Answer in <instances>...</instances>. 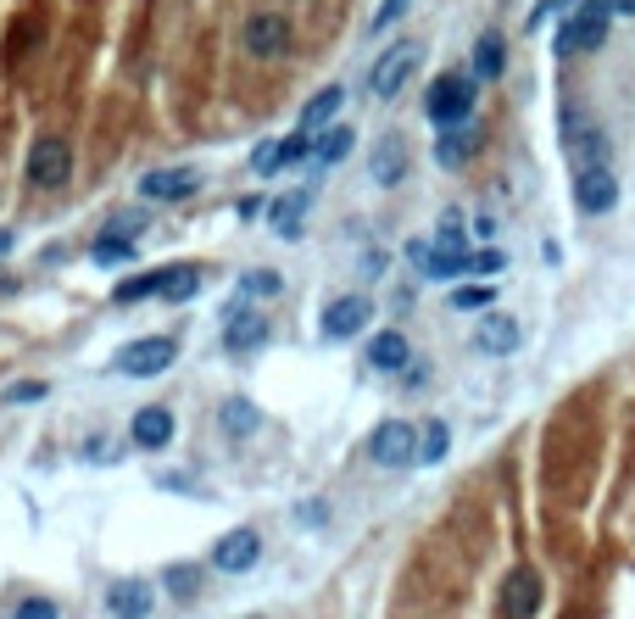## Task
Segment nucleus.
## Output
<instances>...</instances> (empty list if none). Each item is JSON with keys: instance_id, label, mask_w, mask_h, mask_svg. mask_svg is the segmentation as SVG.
<instances>
[{"instance_id": "nucleus-1", "label": "nucleus", "mask_w": 635, "mask_h": 619, "mask_svg": "<svg viewBox=\"0 0 635 619\" xmlns=\"http://www.w3.org/2000/svg\"><path fill=\"white\" fill-rule=\"evenodd\" d=\"M474 95H479V78L474 73H441V78L429 84V95H424V112H429V123L457 129L474 112Z\"/></svg>"}, {"instance_id": "nucleus-2", "label": "nucleus", "mask_w": 635, "mask_h": 619, "mask_svg": "<svg viewBox=\"0 0 635 619\" xmlns=\"http://www.w3.org/2000/svg\"><path fill=\"white\" fill-rule=\"evenodd\" d=\"M608 23H613V7L608 0H591L585 12H574L563 28H558V57H574V51H597L608 39Z\"/></svg>"}, {"instance_id": "nucleus-3", "label": "nucleus", "mask_w": 635, "mask_h": 619, "mask_svg": "<svg viewBox=\"0 0 635 619\" xmlns=\"http://www.w3.org/2000/svg\"><path fill=\"white\" fill-rule=\"evenodd\" d=\"M368 458L379 469H402V463H418V430L407 418H384L379 430L368 436Z\"/></svg>"}, {"instance_id": "nucleus-4", "label": "nucleus", "mask_w": 635, "mask_h": 619, "mask_svg": "<svg viewBox=\"0 0 635 619\" xmlns=\"http://www.w3.org/2000/svg\"><path fill=\"white\" fill-rule=\"evenodd\" d=\"M240 45H246V57H257V62L284 57L290 51V23H284V12H252L246 28H240Z\"/></svg>"}, {"instance_id": "nucleus-5", "label": "nucleus", "mask_w": 635, "mask_h": 619, "mask_svg": "<svg viewBox=\"0 0 635 619\" xmlns=\"http://www.w3.org/2000/svg\"><path fill=\"white\" fill-rule=\"evenodd\" d=\"M173 357H179V341H173V336H145V341H129V347L118 352V374L151 379V374L173 368Z\"/></svg>"}, {"instance_id": "nucleus-6", "label": "nucleus", "mask_w": 635, "mask_h": 619, "mask_svg": "<svg viewBox=\"0 0 635 619\" xmlns=\"http://www.w3.org/2000/svg\"><path fill=\"white\" fill-rule=\"evenodd\" d=\"M413 68H418V45H390V51L374 62V73H368V89L379 95V101H396L402 95V84L413 78Z\"/></svg>"}, {"instance_id": "nucleus-7", "label": "nucleus", "mask_w": 635, "mask_h": 619, "mask_svg": "<svg viewBox=\"0 0 635 619\" xmlns=\"http://www.w3.org/2000/svg\"><path fill=\"white\" fill-rule=\"evenodd\" d=\"M28 179L39 184V190H57V184H68L73 179V146L68 139H39V146L28 151Z\"/></svg>"}, {"instance_id": "nucleus-8", "label": "nucleus", "mask_w": 635, "mask_h": 619, "mask_svg": "<svg viewBox=\"0 0 635 619\" xmlns=\"http://www.w3.org/2000/svg\"><path fill=\"white\" fill-rule=\"evenodd\" d=\"M574 202H579V213H613V202H619L613 168H608V162L579 168V173H574Z\"/></svg>"}, {"instance_id": "nucleus-9", "label": "nucleus", "mask_w": 635, "mask_h": 619, "mask_svg": "<svg viewBox=\"0 0 635 619\" xmlns=\"http://www.w3.org/2000/svg\"><path fill=\"white\" fill-rule=\"evenodd\" d=\"M368 318H374L368 296H334L323 307V336L329 341H352V336H363V329H368Z\"/></svg>"}, {"instance_id": "nucleus-10", "label": "nucleus", "mask_w": 635, "mask_h": 619, "mask_svg": "<svg viewBox=\"0 0 635 619\" xmlns=\"http://www.w3.org/2000/svg\"><path fill=\"white\" fill-rule=\"evenodd\" d=\"M262 558V536L257 531H229V536H218V547H212V569H223V575H246V569Z\"/></svg>"}, {"instance_id": "nucleus-11", "label": "nucleus", "mask_w": 635, "mask_h": 619, "mask_svg": "<svg viewBox=\"0 0 635 619\" xmlns=\"http://www.w3.org/2000/svg\"><path fill=\"white\" fill-rule=\"evenodd\" d=\"M195 190H202V173L195 168H157L139 179V196L145 202H190Z\"/></svg>"}, {"instance_id": "nucleus-12", "label": "nucleus", "mask_w": 635, "mask_h": 619, "mask_svg": "<svg viewBox=\"0 0 635 619\" xmlns=\"http://www.w3.org/2000/svg\"><path fill=\"white\" fill-rule=\"evenodd\" d=\"M541 608V575L535 569H513L502 586V619H535Z\"/></svg>"}, {"instance_id": "nucleus-13", "label": "nucleus", "mask_w": 635, "mask_h": 619, "mask_svg": "<svg viewBox=\"0 0 635 619\" xmlns=\"http://www.w3.org/2000/svg\"><path fill=\"white\" fill-rule=\"evenodd\" d=\"M518 341H524V329H518V318H508V313H485L479 329H474V347H479V352H491V357L518 352Z\"/></svg>"}, {"instance_id": "nucleus-14", "label": "nucleus", "mask_w": 635, "mask_h": 619, "mask_svg": "<svg viewBox=\"0 0 635 619\" xmlns=\"http://www.w3.org/2000/svg\"><path fill=\"white\" fill-rule=\"evenodd\" d=\"M262 341H268V318L252 313V307H234L229 324H223V347L229 352H257Z\"/></svg>"}, {"instance_id": "nucleus-15", "label": "nucleus", "mask_w": 635, "mask_h": 619, "mask_svg": "<svg viewBox=\"0 0 635 619\" xmlns=\"http://www.w3.org/2000/svg\"><path fill=\"white\" fill-rule=\"evenodd\" d=\"M129 441L145 447V452L168 447V441H173V413H168V408H139L134 424H129Z\"/></svg>"}, {"instance_id": "nucleus-16", "label": "nucleus", "mask_w": 635, "mask_h": 619, "mask_svg": "<svg viewBox=\"0 0 635 619\" xmlns=\"http://www.w3.org/2000/svg\"><path fill=\"white\" fill-rule=\"evenodd\" d=\"M307 207H313V190H290V196H279L268 207V223H273L279 241H302V213Z\"/></svg>"}, {"instance_id": "nucleus-17", "label": "nucleus", "mask_w": 635, "mask_h": 619, "mask_svg": "<svg viewBox=\"0 0 635 619\" xmlns=\"http://www.w3.org/2000/svg\"><path fill=\"white\" fill-rule=\"evenodd\" d=\"M151 586H145V581H118L112 592H107V608L118 614V619H145V614H151Z\"/></svg>"}, {"instance_id": "nucleus-18", "label": "nucleus", "mask_w": 635, "mask_h": 619, "mask_svg": "<svg viewBox=\"0 0 635 619\" xmlns=\"http://www.w3.org/2000/svg\"><path fill=\"white\" fill-rule=\"evenodd\" d=\"M39 45H45V23L28 12V17H17V23H12V34H7V62H12V68H23V62L39 51Z\"/></svg>"}, {"instance_id": "nucleus-19", "label": "nucleus", "mask_w": 635, "mask_h": 619, "mask_svg": "<svg viewBox=\"0 0 635 619\" xmlns=\"http://www.w3.org/2000/svg\"><path fill=\"white\" fill-rule=\"evenodd\" d=\"M402 173H407V146L390 134V139H379V146H374V184L390 190V184H402Z\"/></svg>"}, {"instance_id": "nucleus-20", "label": "nucleus", "mask_w": 635, "mask_h": 619, "mask_svg": "<svg viewBox=\"0 0 635 619\" xmlns=\"http://www.w3.org/2000/svg\"><path fill=\"white\" fill-rule=\"evenodd\" d=\"M368 368H379V374L407 368V341L396 336V329H379V336L368 341Z\"/></svg>"}, {"instance_id": "nucleus-21", "label": "nucleus", "mask_w": 635, "mask_h": 619, "mask_svg": "<svg viewBox=\"0 0 635 619\" xmlns=\"http://www.w3.org/2000/svg\"><path fill=\"white\" fill-rule=\"evenodd\" d=\"M502 68H508V45L497 28H485L474 39V78H502Z\"/></svg>"}, {"instance_id": "nucleus-22", "label": "nucleus", "mask_w": 635, "mask_h": 619, "mask_svg": "<svg viewBox=\"0 0 635 619\" xmlns=\"http://www.w3.org/2000/svg\"><path fill=\"white\" fill-rule=\"evenodd\" d=\"M340 101H346V89H340V84L318 89L313 101H307V112H302V129H307V134H318V129H323V123H329V118L340 112Z\"/></svg>"}, {"instance_id": "nucleus-23", "label": "nucleus", "mask_w": 635, "mask_h": 619, "mask_svg": "<svg viewBox=\"0 0 635 619\" xmlns=\"http://www.w3.org/2000/svg\"><path fill=\"white\" fill-rule=\"evenodd\" d=\"M474 151V134L457 123V129H441V146H435V162L441 168H463V157Z\"/></svg>"}, {"instance_id": "nucleus-24", "label": "nucleus", "mask_w": 635, "mask_h": 619, "mask_svg": "<svg viewBox=\"0 0 635 619\" xmlns=\"http://www.w3.org/2000/svg\"><path fill=\"white\" fill-rule=\"evenodd\" d=\"M195 291H202V268H162V296L168 302H190Z\"/></svg>"}, {"instance_id": "nucleus-25", "label": "nucleus", "mask_w": 635, "mask_h": 619, "mask_svg": "<svg viewBox=\"0 0 635 619\" xmlns=\"http://www.w3.org/2000/svg\"><path fill=\"white\" fill-rule=\"evenodd\" d=\"M257 424H262V413H257L246 397H229V402H223V430H229V436H252Z\"/></svg>"}, {"instance_id": "nucleus-26", "label": "nucleus", "mask_w": 635, "mask_h": 619, "mask_svg": "<svg viewBox=\"0 0 635 619\" xmlns=\"http://www.w3.org/2000/svg\"><path fill=\"white\" fill-rule=\"evenodd\" d=\"M447 447H452V430H447L441 418H429V424H424V436H418V463H441Z\"/></svg>"}, {"instance_id": "nucleus-27", "label": "nucleus", "mask_w": 635, "mask_h": 619, "mask_svg": "<svg viewBox=\"0 0 635 619\" xmlns=\"http://www.w3.org/2000/svg\"><path fill=\"white\" fill-rule=\"evenodd\" d=\"M89 257L101 268H118V263H134V241H123V234H101V241L89 246Z\"/></svg>"}, {"instance_id": "nucleus-28", "label": "nucleus", "mask_w": 635, "mask_h": 619, "mask_svg": "<svg viewBox=\"0 0 635 619\" xmlns=\"http://www.w3.org/2000/svg\"><path fill=\"white\" fill-rule=\"evenodd\" d=\"M352 146H357V134H352V129H329V134L318 139V146H313V157L329 168V162H340V157H346Z\"/></svg>"}, {"instance_id": "nucleus-29", "label": "nucleus", "mask_w": 635, "mask_h": 619, "mask_svg": "<svg viewBox=\"0 0 635 619\" xmlns=\"http://www.w3.org/2000/svg\"><path fill=\"white\" fill-rule=\"evenodd\" d=\"M112 296H118V302H145V296H162V268H157V274H139V279H123Z\"/></svg>"}, {"instance_id": "nucleus-30", "label": "nucleus", "mask_w": 635, "mask_h": 619, "mask_svg": "<svg viewBox=\"0 0 635 619\" xmlns=\"http://www.w3.org/2000/svg\"><path fill=\"white\" fill-rule=\"evenodd\" d=\"M240 291L268 302V296H279V291H284V279H279V268H252L246 279H240Z\"/></svg>"}, {"instance_id": "nucleus-31", "label": "nucleus", "mask_w": 635, "mask_h": 619, "mask_svg": "<svg viewBox=\"0 0 635 619\" xmlns=\"http://www.w3.org/2000/svg\"><path fill=\"white\" fill-rule=\"evenodd\" d=\"M452 307H457V313H479V307H491V284H457V291H452Z\"/></svg>"}, {"instance_id": "nucleus-32", "label": "nucleus", "mask_w": 635, "mask_h": 619, "mask_svg": "<svg viewBox=\"0 0 635 619\" xmlns=\"http://www.w3.org/2000/svg\"><path fill=\"white\" fill-rule=\"evenodd\" d=\"M284 168V139H262L252 151V173H279Z\"/></svg>"}, {"instance_id": "nucleus-33", "label": "nucleus", "mask_w": 635, "mask_h": 619, "mask_svg": "<svg viewBox=\"0 0 635 619\" xmlns=\"http://www.w3.org/2000/svg\"><path fill=\"white\" fill-rule=\"evenodd\" d=\"M17 619H62V608L51 597H23L17 603Z\"/></svg>"}, {"instance_id": "nucleus-34", "label": "nucleus", "mask_w": 635, "mask_h": 619, "mask_svg": "<svg viewBox=\"0 0 635 619\" xmlns=\"http://www.w3.org/2000/svg\"><path fill=\"white\" fill-rule=\"evenodd\" d=\"M195 581H202V569H195V563H173V569H168V586H173L179 597H190Z\"/></svg>"}, {"instance_id": "nucleus-35", "label": "nucleus", "mask_w": 635, "mask_h": 619, "mask_svg": "<svg viewBox=\"0 0 635 619\" xmlns=\"http://www.w3.org/2000/svg\"><path fill=\"white\" fill-rule=\"evenodd\" d=\"M302 157H313V134L307 129H296V134L284 139V162H302Z\"/></svg>"}, {"instance_id": "nucleus-36", "label": "nucleus", "mask_w": 635, "mask_h": 619, "mask_svg": "<svg viewBox=\"0 0 635 619\" xmlns=\"http://www.w3.org/2000/svg\"><path fill=\"white\" fill-rule=\"evenodd\" d=\"M468 274H502V252H474L468 257Z\"/></svg>"}, {"instance_id": "nucleus-37", "label": "nucleus", "mask_w": 635, "mask_h": 619, "mask_svg": "<svg viewBox=\"0 0 635 619\" xmlns=\"http://www.w3.org/2000/svg\"><path fill=\"white\" fill-rule=\"evenodd\" d=\"M45 397V386H39V379H17V386L7 391V402H39Z\"/></svg>"}, {"instance_id": "nucleus-38", "label": "nucleus", "mask_w": 635, "mask_h": 619, "mask_svg": "<svg viewBox=\"0 0 635 619\" xmlns=\"http://www.w3.org/2000/svg\"><path fill=\"white\" fill-rule=\"evenodd\" d=\"M402 12H407V0H384V7L374 12V28H390V23L402 17Z\"/></svg>"}, {"instance_id": "nucleus-39", "label": "nucleus", "mask_w": 635, "mask_h": 619, "mask_svg": "<svg viewBox=\"0 0 635 619\" xmlns=\"http://www.w3.org/2000/svg\"><path fill=\"white\" fill-rule=\"evenodd\" d=\"M7 252H12V234H7V229H0V257H7Z\"/></svg>"}]
</instances>
